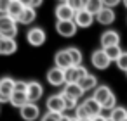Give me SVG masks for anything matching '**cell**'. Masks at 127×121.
<instances>
[{"instance_id":"cell-23","label":"cell","mask_w":127,"mask_h":121,"mask_svg":"<svg viewBox=\"0 0 127 121\" xmlns=\"http://www.w3.org/2000/svg\"><path fill=\"white\" fill-rule=\"evenodd\" d=\"M18 50V43L14 38H4V47H2V55H11Z\"/></svg>"},{"instance_id":"cell-25","label":"cell","mask_w":127,"mask_h":121,"mask_svg":"<svg viewBox=\"0 0 127 121\" xmlns=\"http://www.w3.org/2000/svg\"><path fill=\"white\" fill-rule=\"evenodd\" d=\"M103 7H104L103 0H89V2H87V5H85V11H89L91 14L97 16V14L101 12V9H103Z\"/></svg>"},{"instance_id":"cell-17","label":"cell","mask_w":127,"mask_h":121,"mask_svg":"<svg viewBox=\"0 0 127 121\" xmlns=\"http://www.w3.org/2000/svg\"><path fill=\"white\" fill-rule=\"evenodd\" d=\"M96 19H97L99 24L108 26V24H111V23L115 21V12H113V9H110V7H103L101 12L96 16Z\"/></svg>"},{"instance_id":"cell-12","label":"cell","mask_w":127,"mask_h":121,"mask_svg":"<svg viewBox=\"0 0 127 121\" xmlns=\"http://www.w3.org/2000/svg\"><path fill=\"white\" fill-rule=\"evenodd\" d=\"M101 49H106V47H113V45H118L120 43V35L113 30H108L101 35Z\"/></svg>"},{"instance_id":"cell-16","label":"cell","mask_w":127,"mask_h":121,"mask_svg":"<svg viewBox=\"0 0 127 121\" xmlns=\"http://www.w3.org/2000/svg\"><path fill=\"white\" fill-rule=\"evenodd\" d=\"M63 95L64 97H70L73 100H80V97L84 95V90L80 88L78 83H66L64 85V90H63Z\"/></svg>"},{"instance_id":"cell-9","label":"cell","mask_w":127,"mask_h":121,"mask_svg":"<svg viewBox=\"0 0 127 121\" xmlns=\"http://www.w3.org/2000/svg\"><path fill=\"white\" fill-rule=\"evenodd\" d=\"M77 24H75V21H58L56 23V30H58V33L61 35V36H64V38H70V36H73L75 33H77Z\"/></svg>"},{"instance_id":"cell-35","label":"cell","mask_w":127,"mask_h":121,"mask_svg":"<svg viewBox=\"0 0 127 121\" xmlns=\"http://www.w3.org/2000/svg\"><path fill=\"white\" fill-rule=\"evenodd\" d=\"M120 2H122V0H103V4H104V7H110V9L117 7V5H118Z\"/></svg>"},{"instance_id":"cell-33","label":"cell","mask_w":127,"mask_h":121,"mask_svg":"<svg viewBox=\"0 0 127 121\" xmlns=\"http://www.w3.org/2000/svg\"><path fill=\"white\" fill-rule=\"evenodd\" d=\"M11 2L12 0H0V12L2 14H7L9 7H11Z\"/></svg>"},{"instance_id":"cell-34","label":"cell","mask_w":127,"mask_h":121,"mask_svg":"<svg viewBox=\"0 0 127 121\" xmlns=\"http://www.w3.org/2000/svg\"><path fill=\"white\" fill-rule=\"evenodd\" d=\"M26 88H28L26 81H16V85H14V92H26Z\"/></svg>"},{"instance_id":"cell-46","label":"cell","mask_w":127,"mask_h":121,"mask_svg":"<svg viewBox=\"0 0 127 121\" xmlns=\"http://www.w3.org/2000/svg\"><path fill=\"white\" fill-rule=\"evenodd\" d=\"M125 74H127V73H125Z\"/></svg>"},{"instance_id":"cell-1","label":"cell","mask_w":127,"mask_h":121,"mask_svg":"<svg viewBox=\"0 0 127 121\" xmlns=\"http://www.w3.org/2000/svg\"><path fill=\"white\" fill-rule=\"evenodd\" d=\"M16 23L18 21H14L7 14H2L0 16V36L2 38H16V35H18Z\"/></svg>"},{"instance_id":"cell-31","label":"cell","mask_w":127,"mask_h":121,"mask_svg":"<svg viewBox=\"0 0 127 121\" xmlns=\"http://www.w3.org/2000/svg\"><path fill=\"white\" fill-rule=\"evenodd\" d=\"M75 118H77V119H87V118H91V116H89V112L85 111V107L80 104V105L75 109Z\"/></svg>"},{"instance_id":"cell-6","label":"cell","mask_w":127,"mask_h":121,"mask_svg":"<svg viewBox=\"0 0 127 121\" xmlns=\"http://www.w3.org/2000/svg\"><path fill=\"white\" fill-rule=\"evenodd\" d=\"M19 114H21V118H23L25 121H35V119H38V116H40V107H38L35 102H28L26 105H23V107L19 109Z\"/></svg>"},{"instance_id":"cell-32","label":"cell","mask_w":127,"mask_h":121,"mask_svg":"<svg viewBox=\"0 0 127 121\" xmlns=\"http://www.w3.org/2000/svg\"><path fill=\"white\" fill-rule=\"evenodd\" d=\"M64 97V95H63ZM77 102L78 100H73V99H70V97H64V105H66V111L68 109H77L78 105H77Z\"/></svg>"},{"instance_id":"cell-13","label":"cell","mask_w":127,"mask_h":121,"mask_svg":"<svg viewBox=\"0 0 127 121\" xmlns=\"http://www.w3.org/2000/svg\"><path fill=\"white\" fill-rule=\"evenodd\" d=\"M75 24L78 26V28H89L91 24H92V21H94V14H91L89 11H78L77 14H75Z\"/></svg>"},{"instance_id":"cell-24","label":"cell","mask_w":127,"mask_h":121,"mask_svg":"<svg viewBox=\"0 0 127 121\" xmlns=\"http://www.w3.org/2000/svg\"><path fill=\"white\" fill-rule=\"evenodd\" d=\"M110 119H113V121H127V109L117 105L115 109H111V112H110Z\"/></svg>"},{"instance_id":"cell-14","label":"cell","mask_w":127,"mask_h":121,"mask_svg":"<svg viewBox=\"0 0 127 121\" xmlns=\"http://www.w3.org/2000/svg\"><path fill=\"white\" fill-rule=\"evenodd\" d=\"M42 93H44V88H42V85H40L38 81H28L26 95H28V100H30V102H37V100H40Z\"/></svg>"},{"instance_id":"cell-18","label":"cell","mask_w":127,"mask_h":121,"mask_svg":"<svg viewBox=\"0 0 127 121\" xmlns=\"http://www.w3.org/2000/svg\"><path fill=\"white\" fill-rule=\"evenodd\" d=\"M78 85H80V88H82L84 92L96 90V88H97V78H96L94 74H87V76H84V78L78 81Z\"/></svg>"},{"instance_id":"cell-27","label":"cell","mask_w":127,"mask_h":121,"mask_svg":"<svg viewBox=\"0 0 127 121\" xmlns=\"http://www.w3.org/2000/svg\"><path fill=\"white\" fill-rule=\"evenodd\" d=\"M68 54L71 57V64L73 66H80V62H82V52L77 47H70L68 49Z\"/></svg>"},{"instance_id":"cell-7","label":"cell","mask_w":127,"mask_h":121,"mask_svg":"<svg viewBox=\"0 0 127 121\" xmlns=\"http://www.w3.org/2000/svg\"><path fill=\"white\" fill-rule=\"evenodd\" d=\"M111 97H113V92H111L108 86H104V85L97 86V88L94 90V95H92V99H94L101 107H104V105L111 100Z\"/></svg>"},{"instance_id":"cell-29","label":"cell","mask_w":127,"mask_h":121,"mask_svg":"<svg viewBox=\"0 0 127 121\" xmlns=\"http://www.w3.org/2000/svg\"><path fill=\"white\" fill-rule=\"evenodd\" d=\"M63 119V114H59V112H51V111H47L42 118H40V121H61Z\"/></svg>"},{"instance_id":"cell-21","label":"cell","mask_w":127,"mask_h":121,"mask_svg":"<svg viewBox=\"0 0 127 121\" xmlns=\"http://www.w3.org/2000/svg\"><path fill=\"white\" fill-rule=\"evenodd\" d=\"M30 100H28V95H26V92H14L12 95H11V104L14 105V107H18V109H21L23 105H26Z\"/></svg>"},{"instance_id":"cell-42","label":"cell","mask_w":127,"mask_h":121,"mask_svg":"<svg viewBox=\"0 0 127 121\" xmlns=\"http://www.w3.org/2000/svg\"><path fill=\"white\" fill-rule=\"evenodd\" d=\"M70 121H78V119H77V118L73 116V118H70Z\"/></svg>"},{"instance_id":"cell-20","label":"cell","mask_w":127,"mask_h":121,"mask_svg":"<svg viewBox=\"0 0 127 121\" xmlns=\"http://www.w3.org/2000/svg\"><path fill=\"white\" fill-rule=\"evenodd\" d=\"M23 11H25V5L19 2V0H12V2H11V7H9V11H7V16L12 17L14 21H18L19 16L23 14Z\"/></svg>"},{"instance_id":"cell-38","label":"cell","mask_w":127,"mask_h":121,"mask_svg":"<svg viewBox=\"0 0 127 121\" xmlns=\"http://www.w3.org/2000/svg\"><path fill=\"white\" fill-rule=\"evenodd\" d=\"M19 2H21L25 7H30V5H32V0H19Z\"/></svg>"},{"instance_id":"cell-40","label":"cell","mask_w":127,"mask_h":121,"mask_svg":"<svg viewBox=\"0 0 127 121\" xmlns=\"http://www.w3.org/2000/svg\"><path fill=\"white\" fill-rule=\"evenodd\" d=\"M61 121H70V118H68V116H63V119H61Z\"/></svg>"},{"instance_id":"cell-28","label":"cell","mask_w":127,"mask_h":121,"mask_svg":"<svg viewBox=\"0 0 127 121\" xmlns=\"http://www.w3.org/2000/svg\"><path fill=\"white\" fill-rule=\"evenodd\" d=\"M87 2H89V0H66V4H68L75 12L84 11V9H85V5H87Z\"/></svg>"},{"instance_id":"cell-4","label":"cell","mask_w":127,"mask_h":121,"mask_svg":"<svg viewBox=\"0 0 127 121\" xmlns=\"http://www.w3.org/2000/svg\"><path fill=\"white\" fill-rule=\"evenodd\" d=\"M91 62H92V66L97 68V69H106V68L110 66L111 61H110V57L106 55L104 49H97V50L92 52V55H91Z\"/></svg>"},{"instance_id":"cell-22","label":"cell","mask_w":127,"mask_h":121,"mask_svg":"<svg viewBox=\"0 0 127 121\" xmlns=\"http://www.w3.org/2000/svg\"><path fill=\"white\" fill-rule=\"evenodd\" d=\"M35 17H37L35 9H33V7H25V11H23V14L19 16L18 23H21V24H32V23L35 21Z\"/></svg>"},{"instance_id":"cell-30","label":"cell","mask_w":127,"mask_h":121,"mask_svg":"<svg viewBox=\"0 0 127 121\" xmlns=\"http://www.w3.org/2000/svg\"><path fill=\"white\" fill-rule=\"evenodd\" d=\"M115 62H117V68H118L120 71H125V73H127V52H122V55H120Z\"/></svg>"},{"instance_id":"cell-8","label":"cell","mask_w":127,"mask_h":121,"mask_svg":"<svg viewBox=\"0 0 127 121\" xmlns=\"http://www.w3.org/2000/svg\"><path fill=\"white\" fill-rule=\"evenodd\" d=\"M45 31L42 30V28H32L28 33H26V40L30 42V45H33V47H40V45H44L45 43Z\"/></svg>"},{"instance_id":"cell-26","label":"cell","mask_w":127,"mask_h":121,"mask_svg":"<svg viewBox=\"0 0 127 121\" xmlns=\"http://www.w3.org/2000/svg\"><path fill=\"white\" fill-rule=\"evenodd\" d=\"M104 52H106V55L110 57V61H117V59L122 55L124 50L120 49V45H113V47H106Z\"/></svg>"},{"instance_id":"cell-45","label":"cell","mask_w":127,"mask_h":121,"mask_svg":"<svg viewBox=\"0 0 127 121\" xmlns=\"http://www.w3.org/2000/svg\"><path fill=\"white\" fill-rule=\"evenodd\" d=\"M106 121H113V119H110V118H108V119H106Z\"/></svg>"},{"instance_id":"cell-37","label":"cell","mask_w":127,"mask_h":121,"mask_svg":"<svg viewBox=\"0 0 127 121\" xmlns=\"http://www.w3.org/2000/svg\"><path fill=\"white\" fill-rule=\"evenodd\" d=\"M106 119H108V118H104V116H101V114H99V116H94V118H92V121H106Z\"/></svg>"},{"instance_id":"cell-5","label":"cell","mask_w":127,"mask_h":121,"mask_svg":"<svg viewBox=\"0 0 127 121\" xmlns=\"http://www.w3.org/2000/svg\"><path fill=\"white\" fill-rule=\"evenodd\" d=\"M45 105H47V109H49L51 112H59V114H63V112L66 111V105H64V97H63V93L51 95V97L47 99Z\"/></svg>"},{"instance_id":"cell-19","label":"cell","mask_w":127,"mask_h":121,"mask_svg":"<svg viewBox=\"0 0 127 121\" xmlns=\"http://www.w3.org/2000/svg\"><path fill=\"white\" fill-rule=\"evenodd\" d=\"M82 105L85 107V111L89 112V116H91V118L99 116V114H101V109H103V107H101V105H99L92 97H91V99H87V100H84V102H82Z\"/></svg>"},{"instance_id":"cell-39","label":"cell","mask_w":127,"mask_h":121,"mask_svg":"<svg viewBox=\"0 0 127 121\" xmlns=\"http://www.w3.org/2000/svg\"><path fill=\"white\" fill-rule=\"evenodd\" d=\"M2 47H4V38L0 36V55H2Z\"/></svg>"},{"instance_id":"cell-2","label":"cell","mask_w":127,"mask_h":121,"mask_svg":"<svg viewBox=\"0 0 127 121\" xmlns=\"http://www.w3.org/2000/svg\"><path fill=\"white\" fill-rule=\"evenodd\" d=\"M14 85H16V81L9 76L0 80V104L11 102V95L14 93Z\"/></svg>"},{"instance_id":"cell-3","label":"cell","mask_w":127,"mask_h":121,"mask_svg":"<svg viewBox=\"0 0 127 121\" xmlns=\"http://www.w3.org/2000/svg\"><path fill=\"white\" fill-rule=\"evenodd\" d=\"M87 69L84 66H71L68 69H64V81L66 83H78L84 76H87Z\"/></svg>"},{"instance_id":"cell-44","label":"cell","mask_w":127,"mask_h":121,"mask_svg":"<svg viewBox=\"0 0 127 121\" xmlns=\"http://www.w3.org/2000/svg\"><path fill=\"white\" fill-rule=\"evenodd\" d=\"M59 2H61V4H63V2H66V0H59Z\"/></svg>"},{"instance_id":"cell-10","label":"cell","mask_w":127,"mask_h":121,"mask_svg":"<svg viewBox=\"0 0 127 121\" xmlns=\"http://www.w3.org/2000/svg\"><path fill=\"white\" fill-rule=\"evenodd\" d=\"M47 81H49V85H52V86L66 85V81H64V69L51 68V69H49V73H47Z\"/></svg>"},{"instance_id":"cell-11","label":"cell","mask_w":127,"mask_h":121,"mask_svg":"<svg viewBox=\"0 0 127 121\" xmlns=\"http://www.w3.org/2000/svg\"><path fill=\"white\" fill-rule=\"evenodd\" d=\"M75 11L66 4V2H63V4H59L58 7H56V17H58V21H73L75 19Z\"/></svg>"},{"instance_id":"cell-36","label":"cell","mask_w":127,"mask_h":121,"mask_svg":"<svg viewBox=\"0 0 127 121\" xmlns=\"http://www.w3.org/2000/svg\"><path fill=\"white\" fill-rule=\"evenodd\" d=\"M38 5H42V0H32V5H30V7H33V9H37Z\"/></svg>"},{"instance_id":"cell-43","label":"cell","mask_w":127,"mask_h":121,"mask_svg":"<svg viewBox=\"0 0 127 121\" xmlns=\"http://www.w3.org/2000/svg\"><path fill=\"white\" fill-rule=\"evenodd\" d=\"M122 2H124V5H125V9H127V0H122Z\"/></svg>"},{"instance_id":"cell-41","label":"cell","mask_w":127,"mask_h":121,"mask_svg":"<svg viewBox=\"0 0 127 121\" xmlns=\"http://www.w3.org/2000/svg\"><path fill=\"white\" fill-rule=\"evenodd\" d=\"M78 121H92V118H87V119H78Z\"/></svg>"},{"instance_id":"cell-15","label":"cell","mask_w":127,"mask_h":121,"mask_svg":"<svg viewBox=\"0 0 127 121\" xmlns=\"http://www.w3.org/2000/svg\"><path fill=\"white\" fill-rule=\"evenodd\" d=\"M54 64H56V68H59V69H68V68L73 66V64H71V57H70V54H68V49H66V50H59V52L56 54Z\"/></svg>"}]
</instances>
